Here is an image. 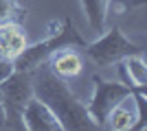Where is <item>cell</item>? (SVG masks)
Segmentation results:
<instances>
[{"mask_svg": "<svg viewBox=\"0 0 147 131\" xmlns=\"http://www.w3.org/2000/svg\"><path fill=\"white\" fill-rule=\"evenodd\" d=\"M79 2H81V9H84V15H86L90 29L94 33H103L110 0H79Z\"/></svg>", "mask_w": 147, "mask_h": 131, "instance_id": "cell-10", "label": "cell"}, {"mask_svg": "<svg viewBox=\"0 0 147 131\" xmlns=\"http://www.w3.org/2000/svg\"><path fill=\"white\" fill-rule=\"evenodd\" d=\"M92 85H94V92H92V98L86 105V109L90 114V118L94 120V125L105 127L110 112L119 103L129 98L134 90L121 81H108V79H103L99 74H92Z\"/></svg>", "mask_w": 147, "mask_h": 131, "instance_id": "cell-5", "label": "cell"}, {"mask_svg": "<svg viewBox=\"0 0 147 131\" xmlns=\"http://www.w3.org/2000/svg\"><path fill=\"white\" fill-rule=\"evenodd\" d=\"M49 63H51L49 68L61 79H73L81 72V57L77 55V50H70V48L57 50L49 59Z\"/></svg>", "mask_w": 147, "mask_h": 131, "instance_id": "cell-9", "label": "cell"}, {"mask_svg": "<svg viewBox=\"0 0 147 131\" xmlns=\"http://www.w3.org/2000/svg\"><path fill=\"white\" fill-rule=\"evenodd\" d=\"M119 76H121V83H125L132 90H141L145 92L147 87V66L143 55H129L125 59L119 61Z\"/></svg>", "mask_w": 147, "mask_h": 131, "instance_id": "cell-8", "label": "cell"}, {"mask_svg": "<svg viewBox=\"0 0 147 131\" xmlns=\"http://www.w3.org/2000/svg\"><path fill=\"white\" fill-rule=\"evenodd\" d=\"M22 122H24V129L29 131H61L55 114L35 96L26 103L24 114H22Z\"/></svg>", "mask_w": 147, "mask_h": 131, "instance_id": "cell-6", "label": "cell"}, {"mask_svg": "<svg viewBox=\"0 0 147 131\" xmlns=\"http://www.w3.org/2000/svg\"><path fill=\"white\" fill-rule=\"evenodd\" d=\"M13 70H16V68H13V61H9V59H5V57H0V83L5 81Z\"/></svg>", "mask_w": 147, "mask_h": 131, "instance_id": "cell-13", "label": "cell"}, {"mask_svg": "<svg viewBox=\"0 0 147 131\" xmlns=\"http://www.w3.org/2000/svg\"><path fill=\"white\" fill-rule=\"evenodd\" d=\"M134 122H136V114L125 109L123 103H119L110 112L105 127H110V129H114V131H127V129H134Z\"/></svg>", "mask_w": 147, "mask_h": 131, "instance_id": "cell-11", "label": "cell"}, {"mask_svg": "<svg viewBox=\"0 0 147 131\" xmlns=\"http://www.w3.org/2000/svg\"><path fill=\"white\" fill-rule=\"evenodd\" d=\"M31 83H33V96L40 98L55 114L57 122L64 131L97 129L86 105L73 94V90L66 85V81L61 76H57L46 63L31 70Z\"/></svg>", "mask_w": 147, "mask_h": 131, "instance_id": "cell-1", "label": "cell"}, {"mask_svg": "<svg viewBox=\"0 0 147 131\" xmlns=\"http://www.w3.org/2000/svg\"><path fill=\"white\" fill-rule=\"evenodd\" d=\"M84 48H86V55L92 59V63L99 68H108L112 63H119L129 55H143V48L125 37L117 24H112V29L103 31L99 39L90 44L86 42Z\"/></svg>", "mask_w": 147, "mask_h": 131, "instance_id": "cell-3", "label": "cell"}, {"mask_svg": "<svg viewBox=\"0 0 147 131\" xmlns=\"http://www.w3.org/2000/svg\"><path fill=\"white\" fill-rule=\"evenodd\" d=\"M75 46H77V48H84V46H86V39L81 37V33L73 26V20L64 18L61 20V26L57 31H53L46 39H40V42L31 44V46L26 44L24 50L13 59V68L31 72V70L40 68L42 63H49V59L55 55L57 50L75 48Z\"/></svg>", "mask_w": 147, "mask_h": 131, "instance_id": "cell-2", "label": "cell"}, {"mask_svg": "<svg viewBox=\"0 0 147 131\" xmlns=\"http://www.w3.org/2000/svg\"><path fill=\"white\" fill-rule=\"evenodd\" d=\"M0 129H7V118H5V109H2V90H0Z\"/></svg>", "mask_w": 147, "mask_h": 131, "instance_id": "cell-14", "label": "cell"}, {"mask_svg": "<svg viewBox=\"0 0 147 131\" xmlns=\"http://www.w3.org/2000/svg\"><path fill=\"white\" fill-rule=\"evenodd\" d=\"M0 90H2V109H5V118H7V129H24L22 114H24L26 103L33 98L31 72L13 70L0 83Z\"/></svg>", "mask_w": 147, "mask_h": 131, "instance_id": "cell-4", "label": "cell"}, {"mask_svg": "<svg viewBox=\"0 0 147 131\" xmlns=\"http://www.w3.org/2000/svg\"><path fill=\"white\" fill-rule=\"evenodd\" d=\"M26 18V7L18 0H0V24L2 22H20Z\"/></svg>", "mask_w": 147, "mask_h": 131, "instance_id": "cell-12", "label": "cell"}, {"mask_svg": "<svg viewBox=\"0 0 147 131\" xmlns=\"http://www.w3.org/2000/svg\"><path fill=\"white\" fill-rule=\"evenodd\" d=\"M26 33L20 22H2L0 24V57L13 61L26 46Z\"/></svg>", "mask_w": 147, "mask_h": 131, "instance_id": "cell-7", "label": "cell"}]
</instances>
